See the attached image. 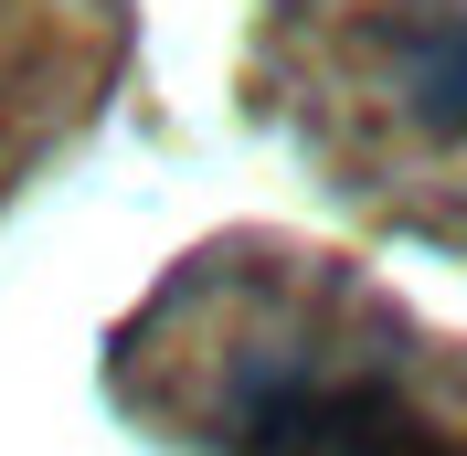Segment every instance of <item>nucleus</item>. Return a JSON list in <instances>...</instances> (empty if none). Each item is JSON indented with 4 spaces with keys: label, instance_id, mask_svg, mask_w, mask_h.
Instances as JSON below:
<instances>
[{
    "label": "nucleus",
    "instance_id": "f257e3e1",
    "mask_svg": "<svg viewBox=\"0 0 467 456\" xmlns=\"http://www.w3.org/2000/svg\"><path fill=\"white\" fill-rule=\"evenodd\" d=\"M234 456H457L425 403L372 361H340L319 340H265L223 371Z\"/></svg>",
    "mask_w": 467,
    "mask_h": 456
},
{
    "label": "nucleus",
    "instance_id": "f03ea898",
    "mask_svg": "<svg viewBox=\"0 0 467 456\" xmlns=\"http://www.w3.org/2000/svg\"><path fill=\"white\" fill-rule=\"evenodd\" d=\"M361 86L414 149H467V0H361Z\"/></svg>",
    "mask_w": 467,
    "mask_h": 456
}]
</instances>
